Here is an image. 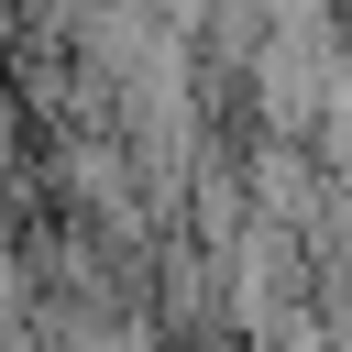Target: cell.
Wrapping results in <instances>:
<instances>
[{
	"label": "cell",
	"mask_w": 352,
	"mask_h": 352,
	"mask_svg": "<svg viewBox=\"0 0 352 352\" xmlns=\"http://www.w3.org/2000/svg\"><path fill=\"white\" fill-rule=\"evenodd\" d=\"M253 352H352V341H341V330H330L319 308H297V319H286V330H264Z\"/></svg>",
	"instance_id": "1"
}]
</instances>
